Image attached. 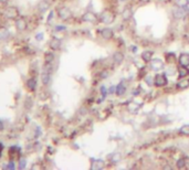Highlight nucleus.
I'll return each instance as SVG.
<instances>
[{
  "mask_svg": "<svg viewBox=\"0 0 189 170\" xmlns=\"http://www.w3.org/2000/svg\"><path fill=\"white\" fill-rule=\"evenodd\" d=\"M153 55H154V53L151 51H144L140 54V57H142V60L144 62H151V59H153Z\"/></svg>",
  "mask_w": 189,
  "mask_h": 170,
  "instance_id": "11",
  "label": "nucleus"
},
{
  "mask_svg": "<svg viewBox=\"0 0 189 170\" xmlns=\"http://www.w3.org/2000/svg\"><path fill=\"white\" fill-rule=\"evenodd\" d=\"M178 63L180 66L184 68H189V54L188 53H183L178 57Z\"/></svg>",
  "mask_w": 189,
  "mask_h": 170,
  "instance_id": "7",
  "label": "nucleus"
},
{
  "mask_svg": "<svg viewBox=\"0 0 189 170\" xmlns=\"http://www.w3.org/2000/svg\"><path fill=\"white\" fill-rule=\"evenodd\" d=\"M168 83V80H167V77L165 74H156V75L154 76V84L158 86V87H163L165 86L166 84Z\"/></svg>",
  "mask_w": 189,
  "mask_h": 170,
  "instance_id": "4",
  "label": "nucleus"
},
{
  "mask_svg": "<svg viewBox=\"0 0 189 170\" xmlns=\"http://www.w3.org/2000/svg\"><path fill=\"white\" fill-rule=\"evenodd\" d=\"M187 1V5H189V0H186Z\"/></svg>",
  "mask_w": 189,
  "mask_h": 170,
  "instance_id": "25",
  "label": "nucleus"
},
{
  "mask_svg": "<svg viewBox=\"0 0 189 170\" xmlns=\"http://www.w3.org/2000/svg\"><path fill=\"white\" fill-rule=\"evenodd\" d=\"M133 17V11L129 8H125L122 12V18L124 20H129Z\"/></svg>",
  "mask_w": 189,
  "mask_h": 170,
  "instance_id": "14",
  "label": "nucleus"
},
{
  "mask_svg": "<svg viewBox=\"0 0 189 170\" xmlns=\"http://www.w3.org/2000/svg\"><path fill=\"white\" fill-rule=\"evenodd\" d=\"M186 165H187V161H186V159H184V158H179L178 160H177L176 162V166L177 168H179V169H183L186 167Z\"/></svg>",
  "mask_w": 189,
  "mask_h": 170,
  "instance_id": "15",
  "label": "nucleus"
},
{
  "mask_svg": "<svg viewBox=\"0 0 189 170\" xmlns=\"http://www.w3.org/2000/svg\"><path fill=\"white\" fill-rule=\"evenodd\" d=\"M188 75H189L188 68L180 66V68L178 69V76H179V79H184V77H186V76H188Z\"/></svg>",
  "mask_w": 189,
  "mask_h": 170,
  "instance_id": "13",
  "label": "nucleus"
},
{
  "mask_svg": "<svg viewBox=\"0 0 189 170\" xmlns=\"http://www.w3.org/2000/svg\"><path fill=\"white\" fill-rule=\"evenodd\" d=\"M101 93L103 94V96L106 95V88H105V86H102L101 87Z\"/></svg>",
  "mask_w": 189,
  "mask_h": 170,
  "instance_id": "20",
  "label": "nucleus"
},
{
  "mask_svg": "<svg viewBox=\"0 0 189 170\" xmlns=\"http://www.w3.org/2000/svg\"><path fill=\"white\" fill-rule=\"evenodd\" d=\"M126 91V86L124 85V83L121 82L116 87H115V94L117 95V96H121V95H123L125 93Z\"/></svg>",
  "mask_w": 189,
  "mask_h": 170,
  "instance_id": "12",
  "label": "nucleus"
},
{
  "mask_svg": "<svg viewBox=\"0 0 189 170\" xmlns=\"http://www.w3.org/2000/svg\"><path fill=\"white\" fill-rule=\"evenodd\" d=\"M57 30H59V31H62V30H65V27H58Z\"/></svg>",
  "mask_w": 189,
  "mask_h": 170,
  "instance_id": "24",
  "label": "nucleus"
},
{
  "mask_svg": "<svg viewBox=\"0 0 189 170\" xmlns=\"http://www.w3.org/2000/svg\"><path fill=\"white\" fill-rule=\"evenodd\" d=\"M187 13H189V8H187L186 6L183 7H175L173 9V14L176 19H181L184 18Z\"/></svg>",
  "mask_w": 189,
  "mask_h": 170,
  "instance_id": "1",
  "label": "nucleus"
},
{
  "mask_svg": "<svg viewBox=\"0 0 189 170\" xmlns=\"http://www.w3.org/2000/svg\"><path fill=\"white\" fill-rule=\"evenodd\" d=\"M50 45H51L52 49H59V48L61 46V41L58 40V39H53V40L51 41Z\"/></svg>",
  "mask_w": 189,
  "mask_h": 170,
  "instance_id": "17",
  "label": "nucleus"
},
{
  "mask_svg": "<svg viewBox=\"0 0 189 170\" xmlns=\"http://www.w3.org/2000/svg\"><path fill=\"white\" fill-rule=\"evenodd\" d=\"M100 34H101V37L103 39H105V40H111V39L114 37V32L113 30L111 29V28H103L101 31H100Z\"/></svg>",
  "mask_w": 189,
  "mask_h": 170,
  "instance_id": "6",
  "label": "nucleus"
},
{
  "mask_svg": "<svg viewBox=\"0 0 189 170\" xmlns=\"http://www.w3.org/2000/svg\"><path fill=\"white\" fill-rule=\"evenodd\" d=\"M176 87L178 88V89H180V91L188 88L189 87V80H187L186 77L180 79V81H178V83H177Z\"/></svg>",
  "mask_w": 189,
  "mask_h": 170,
  "instance_id": "9",
  "label": "nucleus"
},
{
  "mask_svg": "<svg viewBox=\"0 0 189 170\" xmlns=\"http://www.w3.org/2000/svg\"><path fill=\"white\" fill-rule=\"evenodd\" d=\"M99 19H100V21L103 22V23H105V25H110V23L114 22L115 17H114L113 13H111L110 11H103V12L100 14Z\"/></svg>",
  "mask_w": 189,
  "mask_h": 170,
  "instance_id": "2",
  "label": "nucleus"
},
{
  "mask_svg": "<svg viewBox=\"0 0 189 170\" xmlns=\"http://www.w3.org/2000/svg\"><path fill=\"white\" fill-rule=\"evenodd\" d=\"M160 2H163V3H169V2H171V0H159Z\"/></svg>",
  "mask_w": 189,
  "mask_h": 170,
  "instance_id": "22",
  "label": "nucleus"
},
{
  "mask_svg": "<svg viewBox=\"0 0 189 170\" xmlns=\"http://www.w3.org/2000/svg\"><path fill=\"white\" fill-rule=\"evenodd\" d=\"M139 2H142V3H148V2H151V0H139Z\"/></svg>",
  "mask_w": 189,
  "mask_h": 170,
  "instance_id": "23",
  "label": "nucleus"
},
{
  "mask_svg": "<svg viewBox=\"0 0 189 170\" xmlns=\"http://www.w3.org/2000/svg\"><path fill=\"white\" fill-rule=\"evenodd\" d=\"M81 20L84 21V22H91V23H95V22L100 21V20H99V17H97L94 12H91V11H86L84 14H82Z\"/></svg>",
  "mask_w": 189,
  "mask_h": 170,
  "instance_id": "3",
  "label": "nucleus"
},
{
  "mask_svg": "<svg viewBox=\"0 0 189 170\" xmlns=\"http://www.w3.org/2000/svg\"><path fill=\"white\" fill-rule=\"evenodd\" d=\"M177 1H180V0H177Z\"/></svg>",
  "mask_w": 189,
  "mask_h": 170,
  "instance_id": "26",
  "label": "nucleus"
},
{
  "mask_svg": "<svg viewBox=\"0 0 189 170\" xmlns=\"http://www.w3.org/2000/svg\"><path fill=\"white\" fill-rule=\"evenodd\" d=\"M165 66L164 62L160 60V59H151V69L153 71H160V70H163Z\"/></svg>",
  "mask_w": 189,
  "mask_h": 170,
  "instance_id": "5",
  "label": "nucleus"
},
{
  "mask_svg": "<svg viewBox=\"0 0 189 170\" xmlns=\"http://www.w3.org/2000/svg\"><path fill=\"white\" fill-rule=\"evenodd\" d=\"M179 134L184 136H189V125H184L179 128Z\"/></svg>",
  "mask_w": 189,
  "mask_h": 170,
  "instance_id": "16",
  "label": "nucleus"
},
{
  "mask_svg": "<svg viewBox=\"0 0 189 170\" xmlns=\"http://www.w3.org/2000/svg\"><path fill=\"white\" fill-rule=\"evenodd\" d=\"M145 82H146V84H147L148 86H153V84H154V79H153V76H151V75L146 76Z\"/></svg>",
  "mask_w": 189,
  "mask_h": 170,
  "instance_id": "18",
  "label": "nucleus"
},
{
  "mask_svg": "<svg viewBox=\"0 0 189 170\" xmlns=\"http://www.w3.org/2000/svg\"><path fill=\"white\" fill-rule=\"evenodd\" d=\"M124 54L121 52V51H116V52H114L113 54V62L115 64H121L123 61H124Z\"/></svg>",
  "mask_w": 189,
  "mask_h": 170,
  "instance_id": "8",
  "label": "nucleus"
},
{
  "mask_svg": "<svg viewBox=\"0 0 189 170\" xmlns=\"http://www.w3.org/2000/svg\"><path fill=\"white\" fill-rule=\"evenodd\" d=\"M59 16H60L61 19L66 20V19H69V18L72 17V13H71V11H70L69 9H66V8H62V9L59 10Z\"/></svg>",
  "mask_w": 189,
  "mask_h": 170,
  "instance_id": "10",
  "label": "nucleus"
},
{
  "mask_svg": "<svg viewBox=\"0 0 189 170\" xmlns=\"http://www.w3.org/2000/svg\"><path fill=\"white\" fill-rule=\"evenodd\" d=\"M108 93H110V94H112V93H115V87H114V86H112V87L110 88Z\"/></svg>",
  "mask_w": 189,
  "mask_h": 170,
  "instance_id": "21",
  "label": "nucleus"
},
{
  "mask_svg": "<svg viewBox=\"0 0 189 170\" xmlns=\"http://www.w3.org/2000/svg\"><path fill=\"white\" fill-rule=\"evenodd\" d=\"M120 159H121L120 154H115V155L113 156V158H112V161H113V162H118V161H120Z\"/></svg>",
  "mask_w": 189,
  "mask_h": 170,
  "instance_id": "19",
  "label": "nucleus"
}]
</instances>
